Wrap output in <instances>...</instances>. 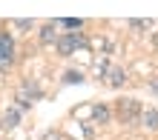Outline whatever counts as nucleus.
<instances>
[{"label":"nucleus","instance_id":"1","mask_svg":"<svg viewBox=\"0 0 158 140\" xmlns=\"http://www.w3.org/2000/svg\"><path fill=\"white\" fill-rule=\"evenodd\" d=\"M55 49H58L60 57H72V54L81 52V49H89V37L83 34V32H66V34L58 37Z\"/></svg>","mask_w":158,"mask_h":140},{"label":"nucleus","instance_id":"2","mask_svg":"<svg viewBox=\"0 0 158 140\" xmlns=\"http://www.w3.org/2000/svg\"><path fill=\"white\" fill-rule=\"evenodd\" d=\"M15 57H17V46H15V34L0 29V72H9L15 66Z\"/></svg>","mask_w":158,"mask_h":140},{"label":"nucleus","instance_id":"3","mask_svg":"<svg viewBox=\"0 0 158 140\" xmlns=\"http://www.w3.org/2000/svg\"><path fill=\"white\" fill-rule=\"evenodd\" d=\"M141 103L135 97H118V106H115V115L121 123H138L141 120Z\"/></svg>","mask_w":158,"mask_h":140},{"label":"nucleus","instance_id":"4","mask_svg":"<svg viewBox=\"0 0 158 140\" xmlns=\"http://www.w3.org/2000/svg\"><path fill=\"white\" fill-rule=\"evenodd\" d=\"M58 20H49V23H43L40 29H38V40L43 43V46H55L58 43Z\"/></svg>","mask_w":158,"mask_h":140},{"label":"nucleus","instance_id":"5","mask_svg":"<svg viewBox=\"0 0 158 140\" xmlns=\"http://www.w3.org/2000/svg\"><path fill=\"white\" fill-rule=\"evenodd\" d=\"M17 95H23L26 100H29V103H35V100H40V97H43V89L38 86V80H23V83H20V91H17Z\"/></svg>","mask_w":158,"mask_h":140},{"label":"nucleus","instance_id":"6","mask_svg":"<svg viewBox=\"0 0 158 140\" xmlns=\"http://www.w3.org/2000/svg\"><path fill=\"white\" fill-rule=\"evenodd\" d=\"M147 132H158V109L155 106H147L144 111H141V120H138Z\"/></svg>","mask_w":158,"mask_h":140},{"label":"nucleus","instance_id":"7","mask_svg":"<svg viewBox=\"0 0 158 140\" xmlns=\"http://www.w3.org/2000/svg\"><path fill=\"white\" fill-rule=\"evenodd\" d=\"M106 83H109L112 89H121V86L127 83V72L121 69V66H109V69H106Z\"/></svg>","mask_w":158,"mask_h":140},{"label":"nucleus","instance_id":"8","mask_svg":"<svg viewBox=\"0 0 158 140\" xmlns=\"http://www.w3.org/2000/svg\"><path fill=\"white\" fill-rule=\"evenodd\" d=\"M92 120H95L98 126H106L109 120H112V111H109V106H106V103H95V106H92Z\"/></svg>","mask_w":158,"mask_h":140},{"label":"nucleus","instance_id":"9","mask_svg":"<svg viewBox=\"0 0 158 140\" xmlns=\"http://www.w3.org/2000/svg\"><path fill=\"white\" fill-rule=\"evenodd\" d=\"M60 83L63 86H81V83H86V77H83L81 69H66L60 74Z\"/></svg>","mask_w":158,"mask_h":140},{"label":"nucleus","instance_id":"10","mask_svg":"<svg viewBox=\"0 0 158 140\" xmlns=\"http://www.w3.org/2000/svg\"><path fill=\"white\" fill-rule=\"evenodd\" d=\"M20 120H23V115H20L15 106H9V109L3 111V129H17V126H20Z\"/></svg>","mask_w":158,"mask_h":140},{"label":"nucleus","instance_id":"11","mask_svg":"<svg viewBox=\"0 0 158 140\" xmlns=\"http://www.w3.org/2000/svg\"><path fill=\"white\" fill-rule=\"evenodd\" d=\"M58 26H63L66 32H83V20H81V17H66V20H58Z\"/></svg>","mask_w":158,"mask_h":140},{"label":"nucleus","instance_id":"12","mask_svg":"<svg viewBox=\"0 0 158 140\" xmlns=\"http://www.w3.org/2000/svg\"><path fill=\"white\" fill-rule=\"evenodd\" d=\"M12 26H15L17 32H32V29H35V26H38V23H35L32 17H26V20L20 17V20H12Z\"/></svg>","mask_w":158,"mask_h":140},{"label":"nucleus","instance_id":"13","mask_svg":"<svg viewBox=\"0 0 158 140\" xmlns=\"http://www.w3.org/2000/svg\"><path fill=\"white\" fill-rule=\"evenodd\" d=\"M127 26H129V29H132V32H147V29H150V26H152V20H129Z\"/></svg>","mask_w":158,"mask_h":140},{"label":"nucleus","instance_id":"14","mask_svg":"<svg viewBox=\"0 0 158 140\" xmlns=\"http://www.w3.org/2000/svg\"><path fill=\"white\" fill-rule=\"evenodd\" d=\"M147 86H150V91H152V95H155V97H158V77H152V80H150V83H147Z\"/></svg>","mask_w":158,"mask_h":140}]
</instances>
